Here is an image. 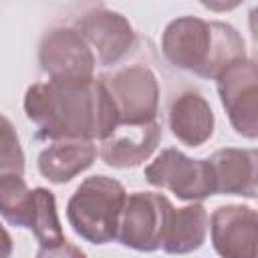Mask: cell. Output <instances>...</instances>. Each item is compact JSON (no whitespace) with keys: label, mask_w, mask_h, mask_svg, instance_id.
I'll use <instances>...</instances> for the list:
<instances>
[{"label":"cell","mask_w":258,"mask_h":258,"mask_svg":"<svg viewBox=\"0 0 258 258\" xmlns=\"http://www.w3.org/2000/svg\"><path fill=\"white\" fill-rule=\"evenodd\" d=\"M24 113L44 141L103 139L117 125V111L103 79L46 81L28 87Z\"/></svg>","instance_id":"1"},{"label":"cell","mask_w":258,"mask_h":258,"mask_svg":"<svg viewBox=\"0 0 258 258\" xmlns=\"http://www.w3.org/2000/svg\"><path fill=\"white\" fill-rule=\"evenodd\" d=\"M165 58L202 79H216L232 62L246 58V44L240 32L226 22L179 16L161 34Z\"/></svg>","instance_id":"2"},{"label":"cell","mask_w":258,"mask_h":258,"mask_svg":"<svg viewBox=\"0 0 258 258\" xmlns=\"http://www.w3.org/2000/svg\"><path fill=\"white\" fill-rule=\"evenodd\" d=\"M125 198L123 183L113 177L91 175L83 179L67 204V220L73 232L89 244L113 242Z\"/></svg>","instance_id":"3"},{"label":"cell","mask_w":258,"mask_h":258,"mask_svg":"<svg viewBox=\"0 0 258 258\" xmlns=\"http://www.w3.org/2000/svg\"><path fill=\"white\" fill-rule=\"evenodd\" d=\"M173 204L155 191H135L125 198L115 240L137 252H153L161 248L167 232Z\"/></svg>","instance_id":"4"},{"label":"cell","mask_w":258,"mask_h":258,"mask_svg":"<svg viewBox=\"0 0 258 258\" xmlns=\"http://www.w3.org/2000/svg\"><path fill=\"white\" fill-rule=\"evenodd\" d=\"M145 179L153 187H163L185 202H202L216 194L208 159L187 157L183 151L165 147L145 167Z\"/></svg>","instance_id":"5"},{"label":"cell","mask_w":258,"mask_h":258,"mask_svg":"<svg viewBox=\"0 0 258 258\" xmlns=\"http://www.w3.org/2000/svg\"><path fill=\"white\" fill-rule=\"evenodd\" d=\"M218 95L234 131L246 139L258 137V71L254 58H240L218 77Z\"/></svg>","instance_id":"6"},{"label":"cell","mask_w":258,"mask_h":258,"mask_svg":"<svg viewBox=\"0 0 258 258\" xmlns=\"http://www.w3.org/2000/svg\"><path fill=\"white\" fill-rule=\"evenodd\" d=\"M103 83L113 99L117 123H149L159 111V83L145 64L125 67Z\"/></svg>","instance_id":"7"},{"label":"cell","mask_w":258,"mask_h":258,"mask_svg":"<svg viewBox=\"0 0 258 258\" xmlns=\"http://www.w3.org/2000/svg\"><path fill=\"white\" fill-rule=\"evenodd\" d=\"M38 62L54 81H89L93 79L97 58L75 26H54L40 40Z\"/></svg>","instance_id":"8"},{"label":"cell","mask_w":258,"mask_h":258,"mask_svg":"<svg viewBox=\"0 0 258 258\" xmlns=\"http://www.w3.org/2000/svg\"><path fill=\"white\" fill-rule=\"evenodd\" d=\"M75 28L85 36L101 67L117 64L135 46V30L129 20L107 8L89 10L77 20Z\"/></svg>","instance_id":"9"},{"label":"cell","mask_w":258,"mask_h":258,"mask_svg":"<svg viewBox=\"0 0 258 258\" xmlns=\"http://www.w3.org/2000/svg\"><path fill=\"white\" fill-rule=\"evenodd\" d=\"M214 250L224 258H254L258 214L250 206L228 204L214 210L210 228Z\"/></svg>","instance_id":"10"},{"label":"cell","mask_w":258,"mask_h":258,"mask_svg":"<svg viewBox=\"0 0 258 258\" xmlns=\"http://www.w3.org/2000/svg\"><path fill=\"white\" fill-rule=\"evenodd\" d=\"M161 139V125L149 123H117L103 139L99 155L109 167L129 169L141 165L157 149Z\"/></svg>","instance_id":"11"},{"label":"cell","mask_w":258,"mask_h":258,"mask_svg":"<svg viewBox=\"0 0 258 258\" xmlns=\"http://www.w3.org/2000/svg\"><path fill=\"white\" fill-rule=\"evenodd\" d=\"M216 194L256 198L258 153L256 149L224 147L208 157Z\"/></svg>","instance_id":"12"},{"label":"cell","mask_w":258,"mask_h":258,"mask_svg":"<svg viewBox=\"0 0 258 258\" xmlns=\"http://www.w3.org/2000/svg\"><path fill=\"white\" fill-rule=\"evenodd\" d=\"M167 121L171 135L187 147L204 145L214 135V125H216L210 103L198 91L179 93L169 105Z\"/></svg>","instance_id":"13"},{"label":"cell","mask_w":258,"mask_h":258,"mask_svg":"<svg viewBox=\"0 0 258 258\" xmlns=\"http://www.w3.org/2000/svg\"><path fill=\"white\" fill-rule=\"evenodd\" d=\"M97 159V147L87 139H60L50 141L38 153V171L52 183H67L85 169L93 165Z\"/></svg>","instance_id":"14"},{"label":"cell","mask_w":258,"mask_h":258,"mask_svg":"<svg viewBox=\"0 0 258 258\" xmlns=\"http://www.w3.org/2000/svg\"><path fill=\"white\" fill-rule=\"evenodd\" d=\"M38 250L36 256H83V252L64 238L58 214H56V200L52 191L46 187H34L32 189V216H30V226Z\"/></svg>","instance_id":"15"},{"label":"cell","mask_w":258,"mask_h":258,"mask_svg":"<svg viewBox=\"0 0 258 258\" xmlns=\"http://www.w3.org/2000/svg\"><path fill=\"white\" fill-rule=\"evenodd\" d=\"M210 216L202 204L173 210L161 248L169 254H187L198 250L208 236Z\"/></svg>","instance_id":"16"},{"label":"cell","mask_w":258,"mask_h":258,"mask_svg":"<svg viewBox=\"0 0 258 258\" xmlns=\"http://www.w3.org/2000/svg\"><path fill=\"white\" fill-rule=\"evenodd\" d=\"M0 216L18 228L30 226L32 216V189H28L24 175H0Z\"/></svg>","instance_id":"17"},{"label":"cell","mask_w":258,"mask_h":258,"mask_svg":"<svg viewBox=\"0 0 258 258\" xmlns=\"http://www.w3.org/2000/svg\"><path fill=\"white\" fill-rule=\"evenodd\" d=\"M24 175V151L10 119L0 115V175Z\"/></svg>","instance_id":"18"},{"label":"cell","mask_w":258,"mask_h":258,"mask_svg":"<svg viewBox=\"0 0 258 258\" xmlns=\"http://www.w3.org/2000/svg\"><path fill=\"white\" fill-rule=\"evenodd\" d=\"M204 8L212 10V12H230L234 8H238L244 0H200Z\"/></svg>","instance_id":"19"},{"label":"cell","mask_w":258,"mask_h":258,"mask_svg":"<svg viewBox=\"0 0 258 258\" xmlns=\"http://www.w3.org/2000/svg\"><path fill=\"white\" fill-rule=\"evenodd\" d=\"M12 254V238L6 232V228L0 224V258H6Z\"/></svg>","instance_id":"20"}]
</instances>
